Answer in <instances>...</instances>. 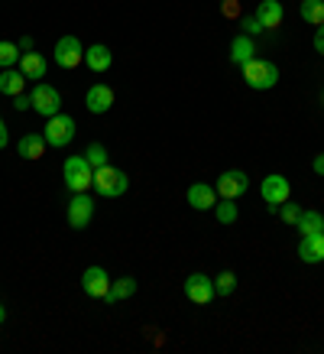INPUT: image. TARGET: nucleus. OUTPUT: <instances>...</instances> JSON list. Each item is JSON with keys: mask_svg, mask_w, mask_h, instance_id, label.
<instances>
[{"mask_svg": "<svg viewBox=\"0 0 324 354\" xmlns=\"http://www.w3.org/2000/svg\"><path fill=\"white\" fill-rule=\"evenodd\" d=\"M101 198H120V195L130 189V176L123 169H117V166H101V169H94V185H91Z\"/></svg>", "mask_w": 324, "mask_h": 354, "instance_id": "obj_1", "label": "nucleus"}, {"mask_svg": "<svg viewBox=\"0 0 324 354\" xmlns=\"http://www.w3.org/2000/svg\"><path fill=\"white\" fill-rule=\"evenodd\" d=\"M62 179H65V185L72 189V195L88 192V189L94 185V166L85 160V153H81V156H68L62 166Z\"/></svg>", "mask_w": 324, "mask_h": 354, "instance_id": "obj_2", "label": "nucleus"}, {"mask_svg": "<svg viewBox=\"0 0 324 354\" xmlns=\"http://www.w3.org/2000/svg\"><path fill=\"white\" fill-rule=\"evenodd\" d=\"M243 82L253 91H270V88L279 85V68L270 59H253V62L243 65Z\"/></svg>", "mask_w": 324, "mask_h": 354, "instance_id": "obj_3", "label": "nucleus"}, {"mask_svg": "<svg viewBox=\"0 0 324 354\" xmlns=\"http://www.w3.org/2000/svg\"><path fill=\"white\" fill-rule=\"evenodd\" d=\"M75 118H68V114H55V118L45 120V130H43V137L49 147H55V150H62V147H68L72 140H75Z\"/></svg>", "mask_w": 324, "mask_h": 354, "instance_id": "obj_4", "label": "nucleus"}, {"mask_svg": "<svg viewBox=\"0 0 324 354\" xmlns=\"http://www.w3.org/2000/svg\"><path fill=\"white\" fill-rule=\"evenodd\" d=\"M30 97H32V111L45 120L55 118V114L62 111V95H59V88H52L49 82H36Z\"/></svg>", "mask_w": 324, "mask_h": 354, "instance_id": "obj_5", "label": "nucleus"}, {"mask_svg": "<svg viewBox=\"0 0 324 354\" xmlns=\"http://www.w3.org/2000/svg\"><path fill=\"white\" fill-rule=\"evenodd\" d=\"M52 59L59 68H78L85 62V46L78 36H59V43L52 49Z\"/></svg>", "mask_w": 324, "mask_h": 354, "instance_id": "obj_6", "label": "nucleus"}, {"mask_svg": "<svg viewBox=\"0 0 324 354\" xmlns=\"http://www.w3.org/2000/svg\"><path fill=\"white\" fill-rule=\"evenodd\" d=\"M259 195H263V202L270 205V212H276L282 202H289V198H292V183L285 179V176H279V172H272V176H266V179H263Z\"/></svg>", "mask_w": 324, "mask_h": 354, "instance_id": "obj_7", "label": "nucleus"}, {"mask_svg": "<svg viewBox=\"0 0 324 354\" xmlns=\"http://www.w3.org/2000/svg\"><path fill=\"white\" fill-rule=\"evenodd\" d=\"M91 218H94V198L88 192H75L72 202H68V225L75 231H85L91 225Z\"/></svg>", "mask_w": 324, "mask_h": 354, "instance_id": "obj_8", "label": "nucleus"}, {"mask_svg": "<svg viewBox=\"0 0 324 354\" xmlns=\"http://www.w3.org/2000/svg\"><path fill=\"white\" fill-rule=\"evenodd\" d=\"M185 296H188V302H194V306H207V302L217 296L214 279L205 277V273H192V277L185 279Z\"/></svg>", "mask_w": 324, "mask_h": 354, "instance_id": "obj_9", "label": "nucleus"}, {"mask_svg": "<svg viewBox=\"0 0 324 354\" xmlns=\"http://www.w3.org/2000/svg\"><path fill=\"white\" fill-rule=\"evenodd\" d=\"M217 198H240V195L250 189V179H247V172H240V169H227L217 176Z\"/></svg>", "mask_w": 324, "mask_h": 354, "instance_id": "obj_10", "label": "nucleus"}, {"mask_svg": "<svg viewBox=\"0 0 324 354\" xmlns=\"http://www.w3.org/2000/svg\"><path fill=\"white\" fill-rule=\"evenodd\" d=\"M81 286H85V296L91 299H108V290H110V277L104 267H88L81 273Z\"/></svg>", "mask_w": 324, "mask_h": 354, "instance_id": "obj_11", "label": "nucleus"}, {"mask_svg": "<svg viewBox=\"0 0 324 354\" xmlns=\"http://www.w3.org/2000/svg\"><path fill=\"white\" fill-rule=\"evenodd\" d=\"M188 205H192L194 212H214L217 205V189L207 183H194L188 185Z\"/></svg>", "mask_w": 324, "mask_h": 354, "instance_id": "obj_12", "label": "nucleus"}, {"mask_svg": "<svg viewBox=\"0 0 324 354\" xmlns=\"http://www.w3.org/2000/svg\"><path fill=\"white\" fill-rule=\"evenodd\" d=\"M110 104H114V91H110V85H91L85 95V108L91 111V114H108Z\"/></svg>", "mask_w": 324, "mask_h": 354, "instance_id": "obj_13", "label": "nucleus"}, {"mask_svg": "<svg viewBox=\"0 0 324 354\" xmlns=\"http://www.w3.org/2000/svg\"><path fill=\"white\" fill-rule=\"evenodd\" d=\"M295 254L302 263H324V234H302Z\"/></svg>", "mask_w": 324, "mask_h": 354, "instance_id": "obj_14", "label": "nucleus"}, {"mask_svg": "<svg viewBox=\"0 0 324 354\" xmlns=\"http://www.w3.org/2000/svg\"><path fill=\"white\" fill-rule=\"evenodd\" d=\"M253 17L263 23V30H279L285 10H282L279 0H259V3H256V13H253Z\"/></svg>", "mask_w": 324, "mask_h": 354, "instance_id": "obj_15", "label": "nucleus"}, {"mask_svg": "<svg viewBox=\"0 0 324 354\" xmlns=\"http://www.w3.org/2000/svg\"><path fill=\"white\" fill-rule=\"evenodd\" d=\"M85 65L94 72V75H104L110 65H114V55H110V49L104 43H94L85 49Z\"/></svg>", "mask_w": 324, "mask_h": 354, "instance_id": "obj_16", "label": "nucleus"}, {"mask_svg": "<svg viewBox=\"0 0 324 354\" xmlns=\"http://www.w3.org/2000/svg\"><path fill=\"white\" fill-rule=\"evenodd\" d=\"M253 59H256V43H253V36H247V32L234 36V43H230V62L243 68V65L253 62Z\"/></svg>", "mask_w": 324, "mask_h": 354, "instance_id": "obj_17", "label": "nucleus"}, {"mask_svg": "<svg viewBox=\"0 0 324 354\" xmlns=\"http://www.w3.org/2000/svg\"><path fill=\"white\" fill-rule=\"evenodd\" d=\"M45 150H49V143H45L43 133H26V137H20V143H17V153H20L23 160H43Z\"/></svg>", "mask_w": 324, "mask_h": 354, "instance_id": "obj_18", "label": "nucleus"}, {"mask_svg": "<svg viewBox=\"0 0 324 354\" xmlns=\"http://www.w3.org/2000/svg\"><path fill=\"white\" fill-rule=\"evenodd\" d=\"M20 72H23L26 78H36V82H43L45 72H49V62H45L43 55L32 49V53H23V55H20Z\"/></svg>", "mask_w": 324, "mask_h": 354, "instance_id": "obj_19", "label": "nucleus"}, {"mask_svg": "<svg viewBox=\"0 0 324 354\" xmlns=\"http://www.w3.org/2000/svg\"><path fill=\"white\" fill-rule=\"evenodd\" d=\"M23 88H26V75L20 68H0V95L17 97L23 95Z\"/></svg>", "mask_w": 324, "mask_h": 354, "instance_id": "obj_20", "label": "nucleus"}, {"mask_svg": "<svg viewBox=\"0 0 324 354\" xmlns=\"http://www.w3.org/2000/svg\"><path fill=\"white\" fill-rule=\"evenodd\" d=\"M295 227H298V234H324V215L314 208H302Z\"/></svg>", "mask_w": 324, "mask_h": 354, "instance_id": "obj_21", "label": "nucleus"}, {"mask_svg": "<svg viewBox=\"0 0 324 354\" xmlns=\"http://www.w3.org/2000/svg\"><path fill=\"white\" fill-rule=\"evenodd\" d=\"M133 292H136V279H133V277H120V279H114V283H110L108 302H123V299H130Z\"/></svg>", "mask_w": 324, "mask_h": 354, "instance_id": "obj_22", "label": "nucleus"}, {"mask_svg": "<svg viewBox=\"0 0 324 354\" xmlns=\"http://www.w3.org/2000/svg\"><path fill=\"white\" fill-rule=\"evenodd\" d=\"M214 218L221 225H234L240 218V208H237V198H217L214 205Z\"/></svg>", "mask_w": 324, "mask_h": 354, "instance_id": "obj_23", "label": "nucleus"}, {"mask_svg": "<svg viewBox=\"0 0 324 354\" xmlns=\"http://www.w3.org/2000/svg\"><path fill=\"white\" fill-rule=\"evenodd\" d=\"M302 20L312 23V26H321L324 23V0H302Z\"/></svg>", "mask_w": 324, "mask_h": 354, "instance_id": "obj_24", "label": "nucleus"}, {"mask_svg": "<svg viewBox=\"0 0 324 354\" xmlns=\"http://www.w3.org/2000/svg\"><path fill=\"white\" fill-rule=\"evenodd\" d=\"M20 46L17 43H0V68H13L20 65Z\"/></svg>", "mask_w": 324, "mask_h": 354, "instance_id": "obj_25", "label": "nucleus"}, {"mask_svg": "<svg viewBox=\"0 0 324 354\" xmlns=\"http://www.w3.org/2000/svg\"><path fill=\"white\" fill-rule=\"evenodd\" d=\"M214 290H217V296H230V292L237 290V273H234V270H224V273L214 279Z\"/></svg>", "mask_w": 324, "mask_h": 354, "instance_id": "obj_26", "label": "nucleus"}, {"mask_svg": "<svg viewBox=\"0 0 324 354\" xmlns=\"http://www.w3.org/2000/svg\"><path fill=\"white\" fill-rule=\"evenodd\" d=\"M85 160L91 162V166H94V169H101V166H108V150H104V143H91V147H88L85 150Z\"/></svg>", "mask_w": 324, "mask_h": 354, "instance_id": "obj_27", "label": "nucleus"}, {"mask_svg": "<svg viewBox=\"0 0 324 354\" xmlns=\"http://www.w3.org/2000/svg\"><path fill=\"white\" fill-rule=\"evenodd\" d=\"M276 215H279L285 225H295V221H298V215H302V208H298V205L289 198V202H282L279 208H276Z\"/></svg>", "mask_w": 324, "mask_h": 354, "instance_id": "obj_28", "label": "nucleus"}, {"mask_svg": "<svg viewBox=\"0 0 324 354\" xmlns=\"http://www.w3.org/2000/svg\"><path fill=\"white\" fill-rule=\"evenodd\" d=\"M240 26H243V32H247V36H259V32H263V23H259L256 17H243V20H240Z\"/></svg>", "mask_w": 324, "mask_h": 354, "instance_id": "obj_29", "label": "nucleus"}, {"mask_svg": "<svg viewBox=\"0 0 324 354\" xmlns=\"http://www.w3.org/2000/svg\"><path fill=\"white\" fill-rule=\"evenodd\" d=\"M13 108H17V111H30L32 108V97L30 95H17V97H13Z\"/></svg>", "mask_w": 324, "mask_h": 354, "instance_id": "obj_30", "label": "nucleus"}, {"mask_svg": "<svg viewBox=\"0 0 324 354\" xmlns=\"http://www.w3.org/2000/svg\"><path fill=\"white\" fill-rule=\"evenodd\" d=\"M314 49H318V53L324 55V23L318 26V32H314Z\"/></svg>", "mask_w": 324, "mask_h": 354, "instance_id": "obj_31", "label": "nucleus"}, {"mask_svg": "<svg viewBox=\"0 0 324 354\" xmlns=\"http://www.w3.org/2000/svg\"><path fill=\"white\" fill-rule=\"evenodd\" d=\"M17 46H20V53H32V49H36V43H32V36H23V39H20Z\"/></svg>", "mask_w": 324, "mask_h": 354, "instance_id": "obj_32", "label": "nucleus"}, {"mask_svg": "<svg viewBox=\"0 0 324 354\" xmlns=\"http://www.w3.org/2000/svg\"><path fill=\"white\" fill-rule=\"evenodd\" d=\"M7 140H10V130H7V124H3V118H0V150L7 147Z\"/></svg>", "mask_w": 324, "mask_h": 354, "instance_id": "obj_33", "label": "nucleus"}, {"mask_svg": "<svg viewBox=\"0 0 324 354\" xmlns=\"http://www.w3.org/2000/svg\"><path fill=\"white\" fill-rule=\"evenodd\" d=\"M312 169L318 172V176H324V153L321 156H314V162H312Z\"/></svg>", "mask_w": 324, "mask_h": 354, "instance_id": "obj_34", "label": "nucleus"}, {"mask_svg": "<svg viewBox=\"0 0 324 354\" xmlns=\"http://www.w3.org/2000/svg\"><path fill=\"white\" fill-rule=\"evenodd\" d=\"M7 322V309H3V302H0V325Z\"/></svg>", "mask_w": 324, "mask_h": 354, "instance_id": "obj_35", "label": "nucleus"}, {"mask_svg": "<svg viewBox=\"0 0 324 354\" xmlns=\"http://www.w3.org/2000/svg\"><path fill=\"white\" fill-rule=\"evenodd\" d=\"M321 104H324V95H321Z\"/></svg>", "mask_w": 324, "mask_h": 354, "instance_id": "obj_36", "label": "nucleus"}]
</instances>
